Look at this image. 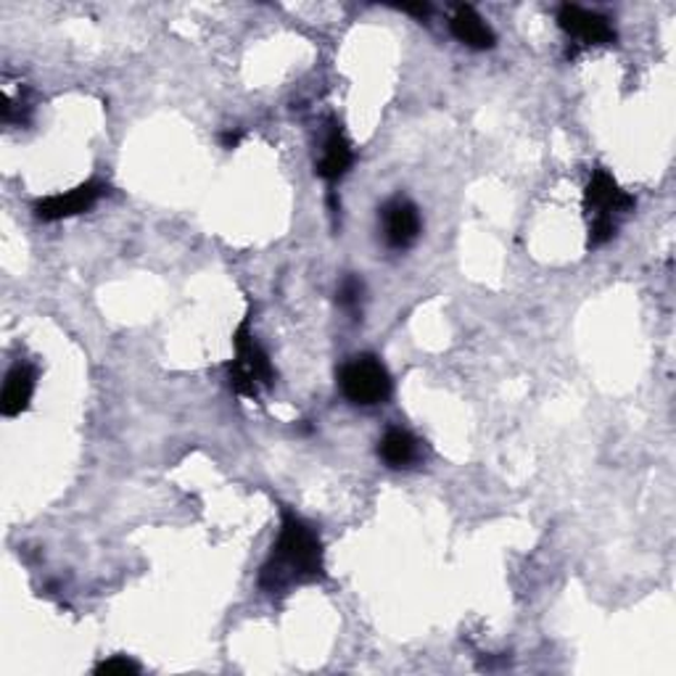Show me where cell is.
Returning <instances> with one entry per match:
<instances>
[{
	"label": "cell",
	"instance_id": "10",
	"mask_svg": "<svg viewBox=\"0 0 676 676\" xmlns=\"http://www.w3.org/2000/svg\"><path fill=\"white\" fill-rule=\"evenodd\" d=\"M352 165H354L352 146H349L347 135L341 133V128L334 124L328 137H325L323 156H321V161H317V174H321L325 183H336V180H341L343 174L352 169Z\"/></svg>",
	"mask_w": 676,
	"mask_h": 676
},
{
	"label": "cell",
	"instance_id": "15",
	"mask_svg": "<svg viewBox=\"0 0 676 676\" xmlns=\"http://www.w3.org/2000/svg\"><path fill=\"white\" fill-rule=\"evenodd\" d=\"M238 141H241V135H238V133H225L222 135V146L225 148H236Z\"/></svg>",
	"mask_w": 676,
	"mask_h": 676
},
{
	"label": "cell",
	"instance_id": "6",
	"mask_svg": "<svg viewBox=\"0 0 676 676\" xmlns=\"http://www.w3.org/2000/svg\"><path fill=\"white\" fill-rule=\"evenodd\" d=\"M104 193H106L104 183L77 185L69 193L40 198V202L35 204V215H37V220H43V222H59V220H67V217H77V215H83V212H90Z\"/></svg>",
	"mask_w": 676,
	"mask_h": 676
},
{
	"label": "cell",
	"instance_id": "11",
	"mask_svg": "<svg viewBox=\"0 0 676 676\" xmlns=\"http://www.w3.org/2000/svg\"><path fill=\"white\" fill-rule=\"evenodd\" d=\"M418 442L410 431L405 428H389L384 434V439L378 442V455L381 460L389 468H407L418 460Z\"/></svg>",
	"mask_w": 676,
	"mask_h": 676
},
{
	"label": "cell",
	"instance_id": "4",
	"mask_svg": "<svg viewBox=\"0 0 676 676\" xmlns=\"http://www.w3.org/2000/svg\"><path fill=\"white\" fill-rule=\"evenodd\" d=\"M338 386H341V394L349 402L362 407L384 405L394 389L389 371H386L384 362L373 354L352 357V360L338 371Z\"/></svg>",
	"mask_w": 676,
	"mask_h": 676
},
{
	"label": "cell",
	"instance_id": "8",
	"mask_svg": "<svg viewBox=\"0 0 676 676\" xmlns=\"http://www.w3.org/2000/svg\"><path fill=\"white\" fill-rule=\"evenodd\" d=\"M37 373L29 362H16L3 381V394H0V412L5 418H16L27 410L33 402Z\"/></svg>",
	"mask_w": 676,
	"mask_h": 676
},
{
	"label": "cell",
	"instance_id": "3",
	"mask_svg": "<svg viewBox=\"0 0 676 676\" xmlns=\"http://www.w3.org/2000/svg\"><path fill=\"white\" fill-rule=\"evenodd\" d=\"M233 343L236 360L228 365L230 389H233L238 397L259 399V391L270 389L275 384V367L270 357H267L265 349H262L259 341L254 338L249 317L238 325Z\"/></svg>",
	"mask_w": 676,
	"mask_h": 676
},
{
	"label": "cell",
	"instance_id": "14",
	"mask_svg": "<svg viewBox=\"0 0 676 676\" xmlns=\"http://www.w3.org/2000/svg\"><path fill=\"white\" fill-rule=\"evenodd\" d=\"M399 11H405V14H412L418 19H425L431 14V5L428 3H418V5H399Z\"/></svg>",
	"mask_w": 676,
	"mask_h": 676
},
{
	"label": "cell",
	"instance_id": "9",
	"mask_svg": "<svg viewBox=\"0 0 676 676\" xmlns=\"http://www.w3.org/2000/svg\"><path fill=\"white\" fill-rule=\"evenodd\" d=\"M449 29H452L455 40L473 48V51H490V48L497 46V35L492 33L490 24L479 16L473 5H457Z\"/></svg>",
	"mask_w": 676,
	"mask_h": 676
},
{
	"label": "cell",
	"instance_id": "5",
	"mask_svg": "<svg viewBox=\"0 0 676 676\" xmlns=\"http://www.w3.org/2000/svg\"><path fill=\"white\" fill-rule=\"evenodd\" d=\"M558 27L571 37V40H576L574 48H568V59H574V56L579 53V48L611 46V43H616V29L611 27L608 19L594 14V11L581 9V5H560Z\"/></svg>",
	"mask_w": 676,
	"mask_h": 676
},
{
	"label": "cell",
	"instance_id": "13",
	"mask_svg": "<svg viewBox=\"0 0 676 676\" xmlns=\"http://www.w3.org/2000/svg\"><path fill=\"white\" fill-rule=\"evenodd\" d=\"M96 674H106V676H128V674H141V666L128 655H111V659L101 661L96 666Z\"/></svg>",
	"mask_w": 676,
	"mask_h": 676
},
{
	"label": "cell",
	"instance_id": "2",
	"mask_svg": "<svg viewBox=\"0 0 676 676\" xmlns=\"http://www.w3.org/2000/svg\"><path fill=\"white\" fill-rule=\"evenodd\" d=\"M635 196L621 191L608 169L597 167L584 191V209L590 215V246L597 249L616 236V217L635 209Z\"/></svg>",
	"mask_w": 676,
	"mask_h": 676
},
{
	"label": "cell",
	"instance_id": "7",
	"mask_svg": "<svg viewBox=\"0 0 676 676\" xmlns=\"http://www.w3.org/2000/svg\"><path fill=\"white\" fill-rule=\"evenodd\" d=\"M381 220H384V238L391 249H410L421 236L423 222L418 206L410 198H391L381 209Z\"/></svg>",
	"mask_w": 676,
	"mask_h": 676
},
{
	"label": "cell",
	"instance_id": "12",
	"mask_svg": "<svg viewBox=\"0 0 676 676\" xmlns=\"http://www.w3.org/2000/svg\"><path fill=\"white\" fill-rule=\"evenodd\" d=\"M360 302H362V280L349 275V278H343V283L338 286V304H341L343 310L357 312L360 310Z\"/></svg>",
	"mask_w": 676,
	"mask_h": 676
},
{
	"label": "cell",
	"instance_id": "1",
	"mask_svg": "<svg viewBox=\"0 0 676 676\" xmlns=\"http://www.w3.org/2000/svg\"><path fill=\"white\" fill-rule=\"evenodd\" d=\"M325 576L323 544L317 531L302 518L283 510L278 542L273 544V553L262 566L259 587L265 592H286L293 584H312Z\"/></svg>",
	"mask_w": 676,
	"mask_h": 676
}]
</instances>
